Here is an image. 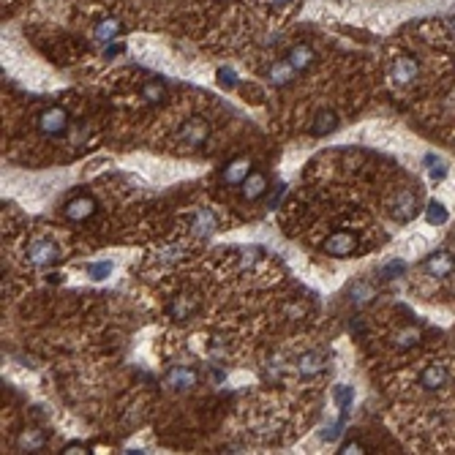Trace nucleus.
I'll list each match as a JSON object with an SVG mask.
<instances>
[{"instance_id":"nucleus-23","label":"nucleus","mask_w":455,"mask_h":455,"mask_svg":"<svg viewBox=\"0 0 455 455\" xmlns=\"http://www.w3.org/2000/svg\"><path fill=\"white\" fill-rule=\"evenodd\" d=\"M425 221L431 227H442L447 221V208L442 202H428V210H425Z\"/></svg>"},{"instance_id":"nucleus-11","label":"nucleus","mask_w":455,"mask_h":455,"mask_svg":"<svg viewBox=\"0 0 455 455\" xmlns=\"http://www.w3.org/2000/svg\"><path fill=\"white\" fill-rule=\"evenodd\" d=\"M414 213H417V199H414V194H412V191H401V194L395 197L392 216H395L398 221H409V219H414Z\"/></svg>"},{"instance_id":"nucleus-4","label":"nucleus","mask_w":455,"mask_h":455,"mask_svg":"<svg viewBox=\"0 0 455 455\" xmlns=\"http://www.w3.org/2000/svg\"><path fill=\"white\" fill-rule=\"evenodd\" d=\"M210 137V123L205 118H191L183 129H180V142H186L188 148H199L205 145Z\"/></svg>"},{"instance_id":"nucleus-14","label":"nucleus","mask_w":455,"mask_h":455,"mask_svg":"<svg viewBox=\"0 0 455 455\" xmlns=\"http://www.w3.org/2000/svg\"><path fill=\"white\" fill-rule=\"evenodd\" d=\"M265 191H267V177H265V175H259V172H251V175L243 180V199H245V202H254V199H259Z\"/></svg>"},{"instance_id":"nucleus-19","label":"nucleus","mask_w":455,"mask_h":455,"mask_svg":"<svg viewBox=\"0 0 455 455\" xmlns=\"http://www.w3.org/2000/svg\"><path fill=\"white\" fill-rule=\"evenodd\" d=\"M295 74H298V71L292 69L289 60H281V63L270 66V82H273V85H287V82L295 79Z\"/></svg>"},{"instance_id":"nucleus-2","label":"nucleus","mask_w":455,"mask_h":455,"mask_svg":"<svg viewBox=\"0 0 455 455\" xmlns=\"http://www.w3.org/2000/svg\"><path fill=\"white\" fill-rule=\"evenodd\" d=\"M27 259L36 265V267H52L60 262V248L52 243V240H36L30 243L27 248Z\"/></svg>"},{"instance_id":"nucleus-16","label":"nucleus","mask_w":455,"mask_h":455,"mask_svg":"<svg viewBox=\"0 0 455 455\" xmlns=\"http://www.w3.org/2000/svg\"><path fill=\"white\" fill-rule=\"evenodd\" d=\"M335 126H338L335 112H333V109H322V112L313 118L311 131H313V137H327V134H333V131H335Z\"/></svg>"},{"instance_id":"nucleus-3","label":"nucleus","mask_w":455,"mask_h":455,"mask_svg":"<svg viewBox=\"0 0 455 455\" xmlns=\"http://www.w3.org/2000/svg\"><path fill=\"white\" fill-rule=\"evenodd\" d=\"M38 129H41V134H47V137H60V134H66V129H69V115H66V109L49 107L47 112H41Z\"/></svg>"},{"instance_id":"nucleus-9","label":"nucleus","mask_w":455,"mask_h":455,"mask_svg":"<svg viewBox=\"0 0 455 455\" xmlns=\"http://www.w3.org/2000/svg\"><path fill=\"white\" fill-rule=\"evenodd\" d=\"M216 229H219V219H216V213H213V210L202 208V210H197V213H194V219H191V232H194V234L208 237V234H213Z\"/></svg>"},{"instance_id":"nucleus-21","label":"nucleus","mask_w":455,"mask_h":455,"mask_svg":"<svg viewBox=\"0 0 455 455\" xmlns=\"http://www.w3.org/2000/svg\"><path fill=\"white\" fill-rule=\"evenodd\" d=\"M164 96H166V90H164V85H161L158 79H148V82L142 85V98H145L148 104H161Z\"/></svg>"},{"instance_id":"nucleus-25","label":"nucleus","mask_w":455,"mask_h":455,"mask_svg":"<svg viewBox=\"0 0 455 455\" xmlns=\"http://www.w3.org/2000/svg\"><path fill=\"white\" fill-rule=\"evenodd\" d=\"M112 270H115L112 262H93V265L87 267V276H90L93 281H104V278L112 276Z\"/></svg>"},{"instance_id":"nucleus-32","label":"nucleus","mask_w":455,"mask_h":455,"mask_svg":"<svg viewBox=\"0 0 455 455\" xmlns=\"http://www.w3.org/2000/svg\"><path fill=\"white\" fill-rule=\"evenodd\" d=\"M120 49H123V47H109V49H107V58H112V55H118Z\"/></svg>"},{"instance_id":"nucleus-6","label":"nucleus","mask_w":455,"mask_h":455,"mask_svg":"<svg viewBox=\"0 0 455 455\" xmlns=\"http://www.w3.org/2000/svg\"><path fill=\"white\" fill-rule=\"evenodd\" d=\"M164 381H166V387H169V390L186 392V390H191V387L197 384V374H194L191 368H186V366H175V368L164 377Z\"/></svg>"},{"instance_id":"nucleus-8","label":"nucleus","mask_w":455,"mask_h":455,"mask_svg":"<svg viewBox=\"0 0 455 455\" xmlns=\"http://www.w3.org/2000/svg\"><path fill=\"white\" fill-rule=\"evenodd\" d=\"M93 210H96V202L90 197H76L66 205V219L79 224V221H87L93 216Z\"/></svg>"},{"instance_id":"nucleus-13","label":"nucleus","mask_w":455,"mask_h":455,"mask_svg":"<svg viewBox=\"0 0 455 455\" xmlns=\"http://www.w3.org/2000/svg\"><path fill=\"white\" fill-rule=\"evenodd\" d=\"M120 30H123L120 19L109 16V19H104V22H98V25H96V30H93V38H96L98 44H112V41L120 36Z\"/></svg>"},{"instance_id":"nucleus-7","label":"nucleus","mask_w":455,"mask_h":455,"mask_svg":"<svg viewBox=\"0 0 455 455\" xmlns=\"http://www.w3.org/2000/svg\"><path fill=\"white\" fill-rule=\"evenodd\" d=\"M420 74V66L412 58H395L392 63V82L395 85H412Z\"/></svg>"},{"instance_id":"nucleus-5","label":"nucleus","mask_w":455,"mask_h":455,"mask_svg":"<svg viewBox=\"0 0 455 455\" xmlns=\"http://www.w3.org/2000/svg\"><path fill=\"white\" fill-rule=\"evenodd\" d=\"M453 270H455V259L450 251H436L425 262V273L434 276V278H447Z\"/></svg>"},{"instance_id":"nucleus-22","label":"nucleus","mask_w":455,"mask_h":455,"mask_svg":"<svg viewBox=\"0 0 455 455\" xmlns=\"http://www.w3.org/2000/svg\"><path fill=\"white\" fill-rule=\"evenodd\" d=\"M417 344H420V330H414V327H406V330H401V333L395 335L398 352H406V349H412V346H417Z\"/></svg>"},{"instance_id":"nucleus-28","label":"nucleus","mask_w":455,"mask_h":455,"mask_svg":"<svg viewBox=\"0 0 455 455\" xmlns=\"http://www.w3.org/2000/svg\"><path fill=\"white\" fill-rule=\"evenodd\" d=\"M403 273V262H398V259H392V262H387L384 267L379 270L381 278H395V276H401Z\"/></svg>"},{"instance_id":"nucleus-20","label":"nucleus","mask_w":455,"mask_h":455,"mask_svg":"<svg viewBox=\"0 0 455 455\" xmlns=\"http://www.w3.org/2000/svg\"><path fill=\"white\" fill-rule=\"evenodd\" d=\"M194 311H197V303H194L191 298H175V303L169 305V313H172L175 319H180V322H186Z\"/></svg>"},{"instance_id":"nucleus-33","label":"nucleus","mask_w":455,"mask_h":455,"mask_svg":"<svg viewBox=\"0 0 455 455\" xmlns=\"http://www.w3.org/2000/svg\"><path fill=\"white\" fill-rule=\"evenodd\" d=\"M276 3H287V0H276Z\"/></svg>"},{"instance_id":"nucleus-15","label":"nucleus","mask_w":455,"mask_h":455,"mask_svg":"<svg viewBox=\"0 0 455 455\" xmlns=\"http://www.w3.org/2000/svg\"><path fill=\"white\" fill-rule=\"evenodd\" d=\"M324 368H327V363H324V355H322V352H308V355H303V357L298 360L300 377H316V374H322Z\"/></svg>"},{"instance_id":"nucleus-29","label":"nucleus","mask_w":455,"mask_h":455,"mask_svg":"<svg viewBox=\"0 0 455 455\" xmlns=\"http://www.w3.org/2000/svg\"><path fill=\"white\" fill-rule=\"evenodd\" d=\"M41 445H44V436L38 431H30V434L22 436V447H27V450H38Z\"/></svg>"},{"instance_id":"nucleus-10","label":"nucleus","mask_w":455,"mask_h":455,"mask_svg":"<svg viewBox=\"0 0 455 455\" xmlns=\"http://www.w3.org/2000/svg\"><path fill=\"white\" fill-rule=\"evenodd\" d=\"M450 379V374H447V368L442 366V363H431L425 371H423V377H420V384H423V390H439V387H445Z\"/></svg>"},{"instance_id":"nucleus-27","label":"nucleus","mask_w":455,"mask_h":455,"mask_svg":"<svg viewBox=\"0 0 455 455\" xmlns=\"http://www.w3.org/2000/svg\"><path fill=\"white\" fill-rule=\"evenodd\" d=\"M183 245H166V248H161V254H158V262H164V265H172V262H177V259H183Z\"/></svg>"},{"instance_id":"nucleus-18","label":"nucleus","mask_w":455,"mask_h":455,"mask_svg":"<svg viewBox=\"0 0 455 455\" xmlns=\"http://www.w3.org/2000/svg\"><path fill=\"white\" fill-rule=\"evenodd\" d=\"M333 398H335V403L341 406V417H346V412H349L352 403H355V387H352V384H338L335 392H333Z\"/></svg>"},{"instance_id":"nucleus-1","label":"nucleus","mask_w":455,"mask_h":455,"mask_svg":"<svg viewBox=\"0 0 455 455\" xmlns=\"http://www.w3.org/2000/svg\"><path fill=\"white\" fill-rule=\"evenodd\" d=\"M322 251L327 256H335V259H346L357 251V237L352 232H333L324 243H322Z\"/></svg>"},{"instance_id":"nucleus-12","label":"nucleus","mask_w":455,"mask_h":455,"mask_svg":"<svg viewBox=\"0 0 455 455\" xmlns=\"http://www.w3.org/2000/svg\"><path fill=\"white\" fill-rule=\"evenodd\" d=\"M251 175V161L248 158H234L224 169V183L227 186H243V180Z\"/></svg>"},{"instance_id":"nucleus-30","label":"nucleus","mask_w":455,"mask_h":455,"mask_svg":"<svg viewBox=\"0 0 455 455\" xmlns=\"http://www.w3.org/2000/svg\"><path fill=\"white\" fill-rule=\"evenodd\" d=\"M219 85H221V87H234V85H237V74H234V71H232V69H219Z\"/></svg>"},{"instance_id":"nucleus-17","label":"nucleus","mask_w":455,"mask_h":455,"mask_svg":"<svg viewBox=\"0 0 455 455\" xmlns=\"http://www.w3.org/2000/svg\"><path fill=\"white\" fill-rule=\"evenodd\" d=\"M287 60H289V63H292V69L300 74V71H305V69H311V63H313V49H311V47H305V44H298V47H292V49H289Z\"/></svg>"},{"instance_id":"nucleus-26","label":"nucleus","mask_w":455,"mask_h":455,"mask_svg":"<svg viewBox=\"0 0 455 455\" xmlns=\"http://www.w3.org/2000/svg\"><path fill=\"white\" fill-rule=\"evenodd\" d=\"M371 298H374V287H371V284H355V289H352V303L366 305V303H371Z\"/></svg>"},{"instance_id":"nucleus-31","label":"nucleus","mask_w":455,"mask_h":455,"mask_svg":"<svg viewBox=\"0 0 455 455\" xmlns=\"http://www.w3.org/2000/svg\"><path fill=\"white\" fill-rule=\"evenodd\" d=\"M344 455H352V453H366L363 450V445H357V442H349V445H344V450H341Z\"/></svg>"},{"instance_id":"nucleus-24","label":"nucleus","mask_w":455,"mask_h":455,"mask_svg":"<svg viewBox=\"0 0 455 455\" xmlns=\"http://www.w3.org/2000/svg\"><path fill=\"white\" fill-rule=\"evenodd\" d=\"M425 164H428V175H431V180H434V183H439V180H445V177H447V164H445V161H439V158L428 155V158H425Z\"/></svg>"}]
</instances>
